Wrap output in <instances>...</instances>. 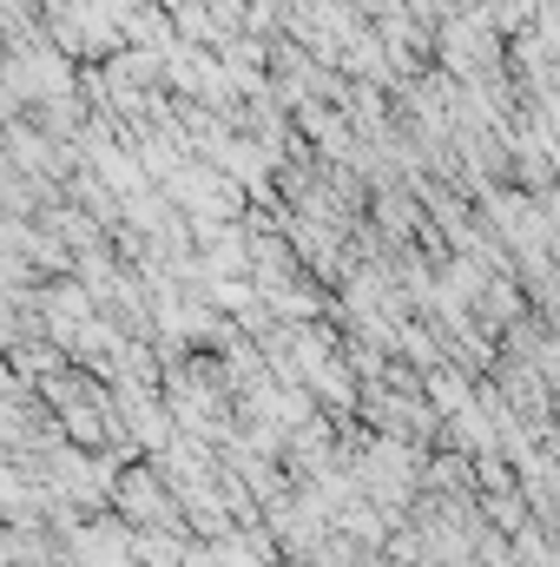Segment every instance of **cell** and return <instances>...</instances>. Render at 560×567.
Listing matches in <instances>:
<instances>
[{"mask_svg":"<svg viewBox=\"0 0 560 567\" xmlns=\"http://www.w3.org/2000/svg\"><path fill=\"white\" fill-rule=\"evenodd\" d=\"M172 198L198 218V225H225L231 212H238V185H231V172L225 165H185V172H172Z\"/></svg>","mask_w":560,"mask_h":567,"instance_id":"6da1fadb","label":"cell"},{"mask_svg":"<svg viewBox=\"0 0 560 567\" xmlns=\"http://www.w3.org/2000/svg\"><path fill=\"white\" fill-rule=\"evenodd\" d=\"M120 515L126 522H139V528H152V522H172V488L158 482V468H133L126 482H120Z\"/></svg>","mask_w":560,"mask_h":567,"instance_id":"7a4b0ae2","label":"cell"},{"mask_svg":"<svg viewBox=\"0 0 560 567\" xmlns=\"http://www.w3.org/2000/svg\"><path fill=\"white\" fill-rule=\"evenodd\" d=\"M481 13H488L495 27H521V13H535V0H488Z\"/></svg>","mask_w":560,"mask_h":567,"instance_id":"3957f363","label":"cell"},{"mask_svg":"<svg viewBox=\"0 0 560 567\" xmlns=\"http://www.w3.org/2000/svg\"><path fill=\"white\" fill-rule=\"evenodd\" d=\"M448 7H462V0H448Z\"/></svg>","mask_w":560,"mask_h":567,"instance_id":"277c9868","label":"cell"}]
</instances>
